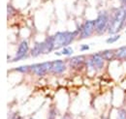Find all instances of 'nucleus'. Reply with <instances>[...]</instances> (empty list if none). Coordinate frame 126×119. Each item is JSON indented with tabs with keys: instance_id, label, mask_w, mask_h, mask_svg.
<instances>
[{
	"instance_id": "obj_1",
	"label": "nucleus",
	"mask_w": 126,
	"mask_h": 119,
	"mask_svg": "<svg viewBox=\"0 0 126 119\" xmlns=\"http://www.w3.org/2000/svg\"><path fill=\"white\" fill-rule=\"evenodd\" d=\"M126 23V5H121L118 9L115 10L114 15L110 17V27H109V34L111 36L116 35L117 32L125 26Z\"/></svg>"
},
{
	"instance_id": "obj_2",
	"label": "nucleus",
	"mask_w": 126,
	"mask_h": 119,
	"mask_svg": "<svg viewBox=\"0 0 126 119\" xmlns=\"http://www.w3.org/2000/svg\"><path fill=\"white\" fill-rule=\"evenodd\" d=\"M78 35H79V28L78 30H76V31H73V32H69V31L57 32L56 34H54L52 36L54 49L68 46V45L74 41V39Z\"/></svg>"
},
{
	"instance_id": "obj_3",
	"label": "nucleus",
	"mask_w": 126,
	"mask_h": 119,
	"mask_svg": "<svg viewBox=\"0 0 126 119\" xmlns=\"http://www.w3.org/2000/svg\"><path fill=\"white\" fill-rule=\"evenodd\" d=\"M110 27V15L106 11H101L95 19V32L99 35H102Z\"/></svg>"
},
{
	"instance_id": "obj_4",
	"label": "nucleus",
	"mask_w": 126,
	"mask_h": 119,
	"mask_svg": "<svg viewBox=\"0 0 126 119\" xmlns=\"http://www.w3.org/2000/svg\"><path fill=\"white\" fill-rule=\"evenodd\" d=\"M50 70H51V62L49 61L41 63V64H33L30 66V71L34 74L39 76L45 75L47 73L50 72Z\"/></svg>"
},
{
	"instance_id": "obj_5",
	"label": "nucleus",
	"mask_w": 126,
	"mask_h": 119,
	"mask_svg": "<svg viewBox=\"0 0 126 119\" xmlns=\"http://www.w3.org/2000/svg\"><path fill=\"white\" fill-rule=\"evenodd\" d=\"M95 31V19L94 20H86L79 29V38L86 39L90 37Z\"/></svg>"
},
{
	"instance_id": "obj_6",
	"label": "nucleus",
	"mask_w": 126,
	"mask_h": 119,
	"mask_svg": "<svg viewBox=\"0 0 126 119\" xmlns=\"http://www.w3.org/2000/svg\"><path fill=\"white\" fill-rule=\"evenodd\" d=\"M28 49H29V46H28V43L26 41H22L19 45H18V48H17V51L16 53V57L13 59V62H16L18 60L23 59L27 52H28Z\"/></svg>"
},
{
	"instance_id": "obj_7",
	"label": "nucleus",
	"mask_w": 126,
	"mask_h": 119,
	"mask_svg": "<svg viewBox=\"0 0 126 119\" xmlns=\"http://www.w3.org/2000/svg\"><path fill=\"white\" fill-rule=\"evenodd\" d=\"M66 70V64L62 60H54L51 62V70L50 72L53 74H62Z\"/></svg>"
},
{
	"instance_id": "obj_8",
	"label": "nucleus",
	"mask_w": 126,
	"mask_h": 119,
	"mask_svg": "<svg viewBox=\"0 0 126 119\" xmlns=\"http://www.w3.org/2000/svg\"><path fill=\"white\" fill-rule=\"evenodd\" d=\"M85 56H75V57H72L70 61H69V65L72 67V68H75V69H79L81 66L85 65Z\"/></svg>"
},
{
	"instance_id": "obj_9",
	"label": "nucleus",
	"mask_w": 126,
	"mask_h": 119,
	"mask_svg": "<svg viewBox=\"0 0 126 119\" xmlns=\"http://www.w3.org/2000/svg\"><path fill=\"white\" fill-rule=\"evenodd\" d=\"M42 45H43V53L44 54L49 53L51 50H53L54 49V45H53L52 36L47 37V39L45 40V42H42Z\"/></svg>"
},
{
	"instance_id": "obj_10",
	"label": "nucleus",
	"mask_w": 126,
	"mask_h": 119,
	"mask_svg": "<svg viewBox=\"0 0 126 119\" xmlns=\"http://www.w3.org/2000/svg\"><path fill=\"white\" fill-rule=\"evenodd\" d=\"M91 59H92V62L94 64V67L96 70L100 71L104 67V61H105V59L102 57L101 53H94L92 55Z\"/></svg>"
},
{
	"instance_id": "obj_11",
	"label": "nucleus",
	"mask_w": 126,
	"mask_h": 119,
	"mask_svg": "<svg viewBox=\"0 0 126 119\" xmlns=\"http://www.w3.org/2000/svg\"><path fill=\"white\" fill-rule=\"evenodd\" d=\"M42 53H43V45H42V43H35L33 48L30 51L31 56L32 57H37Z\"/></svg>"
},
{
	"instance_id": "obj_12",
	"label": "nucleus",
	"mask_w": 126,
	"mask_h": 119,
	"mask_svg": "<svg viewBox=\"0 0 126 119\" xmlns=\"http://www.w3.org/2000/svg\"><path fill=\"white\" fill-rule=\"evenodd\" d=\"M100 53H101L102 57L107 61H110L115 57V50H112V49H106Z\"/></svg>"
},
{
	"instance_id": "obj_13",
	"label": "nucleus",
	"mask_w": 126,
	"mask_h": 119,
	"mask_svg": "<svg viewBox=\"0 0 126 119\" xmlns=\"http://www.w3.org/2000/svg\"><path fill=\"white\" fill-rule=\"evenodd\" d=\"M115 57L119 59H126V45L121 46L115 50Z\"/></svg>"
},
{
	"instance_id": "obj_14",
	"label": "nucleus",
	"mask_w": 126,
	"mask_h": 119,
	"mask_svg": "<svg viewBox=\"0 0 126 119\" xmlns=\"http://www.w3.org/2000/svg\"><path fill=\"white\" fill-rule=\"evenodd\" d=\"M85 65H86V67H87V69H88V71L89 72H94L95 70V67H94V64H93V62H92V59L91 58H89V59H86L85 61Z\"/></svg>"
},
{
	"instance_id": "obj_15",
	"label": "nucleus",
	"mask_w": 126,
	"mask_h": 119,
	"mask_svg": "<svg viewBox=\"0 0 126 119\" xmlns=\"http://www.w3.org/2000/svg\"><path fill=\"white\" fill-rule=\"evenodd\" d=\"M15 70H16V72L25 74V73H28V72L30 71V66H20V67H16Z\"/></svg>"
},
{
	"instance_id": "obj_16",
	"label": "nucleus",
	"mask_w": 126,
	"mask_h": 119,
	"mask_svg": "<svg viewBox=\"0 0 126 119\" xmlns=\"http://www.w3.org/2000/svg\"><path fill=\"white\" fill-rule=\"evenodd\" d=\"M61 52H62V54H64V55L70 56V55L73 54V49H72V47H70V46H65V47H63Z\"/></svg>"
},
{
	"instance_id": "obj_17",
	"label": "nucleus",
	"mask_w": 126,
	"mask_h": 119,
	"mask_svg": "<svg viewBox=\"0 0 126 119\" xmlns=\"http://www.w3.org/2000/svg\"><path fill=\"white\" fill-rule=\"evenodd\" d=\"M120 38V35H113V36H111V37H110L108 40H107V43L108 44H112V43H114V42H116L118 39Z\"/></svg>"
},
{
	"instance_id": "obj_18",
	"label": "nucleus",
	"mask_w": 126,
	"mask_h": 119,
	"mask_svg": "<svg viewBox=\"0 0 126 119\" xmlns=\"http://www.w3.org/2000/svg\"><path fill=\"white\" fill-rule=\"evenodd\" d=\"M116 119H126V110L125 109H119L117 113Z\"/></svg>"
},
{
	"instance_id": "obj_19",
	"label": "nucleus",
	"mask_w": 126,
	"mask_h": 119,
	"mask_svg": "<svg viewBox=\"0 0 126 119\" xmlns=\"http://www.w3.org/2000/svg\"><path fill=\"white\" fill-rule=\"evenodd\" d=\"M15 14V8L12 6V5H8V16H12V15Z\"/></svg>"
},
{
	"instance_id": "obj_20",
	"label": "nucleus",
	"mask_w": 126,
	"mask_h": 119,
	"mask_svg": "<svg viewBox=\"0 0 126 119\" xmlns=\"http://www.w3.org/2000/svg\"><path fill=\"white\" fill-rule=\"evenodd\" d=\"M87 49H89V45H81L79 47L80 51H84V50H87Z\"/></svg>"
},
{
	"instance_id": "obj_21",
	"label": "nucleus",
	"mask_w": 126,
	"mask_h": 119,
	"mask_svg": "<svg viewBox=\"0 0 126 119\" xmlns=\"http://www.w3.org/2000/svg\"><path fill=\"white\" fill-rule=\"evenodd\" d=\"M48 119H55V111L54 110H50Z\"/></svg>"
},
{
	"instance_id": "obj_22",
	"label": "nucleus",
	"mask_w": 126,
	"mask_h": 119,
	"mask_svg": "<svg viewBox=\"0 0 126 119\" xmlns=\"http://www.w3.org/2000/svg\"><path fill=\"white\" fill-rule=\"evenodd\" d=\"M121 1V4L122 5H126V0H120Z\"/></svg>"
},
{
	"instance_id": "obj_23",
	"label": "nucleus",
	"mask_w": 126,
	"mask_h": 119,
	"mask_svg": "<svg viewBox=\"0 0 126 119\" xmlns=\"http://www.w3.org/2000/svg\"><path fill=\"white\" fill-rule=\"evenodd\" d=\"M55 54H56V55H61V54H62V52H59V51H56V52H55Z\"/></svg>"
},
{
	"instance_id": "obj_24",
	"label": "nucleus",
	"mask_w": 126,
	"mask_h": 119,
	"mask_svg": "<svg viewBox=\"0 0 126 119\" xmlns=\"http://www.w3.org/2000/svg\"><path fill=\"white\" fill-rule=\"evenodd\" d=\"M15 119H23V118H21V117H16V118H15Z\"/></svg>"
},
{
	"instance_id": "obj_25",
	"label": "nucleus",
	"mask_w": 126,
	"mask_h": 119,
	"mask_svg": "<svg viewBox=\"0 0 126 119\" xmlns=\"http://www.w3.org/2000/svg\"><path fill=\"white\" fill-rule=\"evenodd\" d=\"M63 119H70V118H69V117H64Z\"/></svg>"
},
{
	"instance_id": "obj_26",
	"label": "nucleus",
	"mask_w": 126,
	"mask_h": 119,
	"mask_svg": "<svg viewBox=\"0 0 126 119\" xmlns=\"http://www.w3.org/2000/svg\"><path fill=\"white\" fill-rule=\"evenodd\" d=\"M104 119H108V118H104Z\"/></svg>"
},
{
	"instance_id": "obj_27",
	"label": "nucleus",
	"mask_w": 126,
	"mask_h": 119,
	"mask_svg": "<svg viewBox=\"0 0 126 119\" xmlns=\"http://www.w3.org/2000/svg\"><path fill=\"white\" fill-rule=\"evenodd\" d=\"M125 26H126V23H125Z\"/></svg>"
}]
</instances>
